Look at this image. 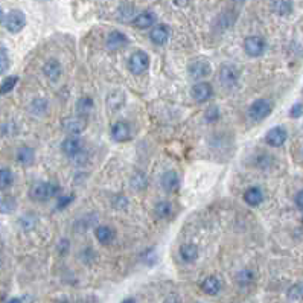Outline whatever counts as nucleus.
Returning a JSON list of instances; mask_svg holds the SVG:
<instances>
[{
    "mask_svg": "<svg viewBox=\"0 0 303 303\" xmlns=\"http://www.w3.org/2000/svg\"><path fill=\"white\" fill-rule=\"evenodd\" d=\"M3 19H5V14H3V9L0 8V23H3Z\"/></svg>",
    "mask_w": 303,
    "mask_h": 303,
    "instance_id": "obj_42",
    "label": "nucleus"
},
{
    "mask_svg": "<svg viewBox=\"0 0 303 303\" xmlns=\"http://www.w3.org/2000/svg\"><path fill=\"white\" fill-rule=\"evenodd\" d=\"M271 9L276 12L278 16H290V14L293 12V3L286 2V0H282V2H273Z\"/></svg>",
    "mask_w": 303,
    "mask_h": 303,
    "instance_id": "obj_27",
    "label": "nucleus"
},
{
    "mask_svg": "<svg viewBox=\"0 0 303 303\" xmlns=\"http://www.w3.org/2000/svg\"><path fill=\"white\" fill-rule=\"evenodd\" d=\"M239 78H241V73H239V69L235 66V64H230V63H226L219 67V75H218V79L219 82L226 87V89H233L238 86L239 82Z\"/></svg>",
    "mask_w": 303,
    "mask_h": 303,
    "instance_id": "obj_4",
    "label": "nucleus"
},
{
    "mask_svg": "<svg viewBox=\"0 0 303 303\" xmlns=\"http://www.w3.org/2000/svg\"><path fill=\"white\" fill-rule=\"evenodd\" d=\"M73 200H75V195H73V194H63V195H60L58 203H57V209L61 210V209L67 208V206L70 204Z\"/></svg>",
    "mask_w": 303,
    "mask_h": 303,
    "instance_id": "obj_35",
    "label": "nucleus"
},
{
    "mask_svg": "<svg viewBox=\"0 0 303 303\" xmlns=\"http://www.w3.org/2000/svg\"><path fill=\"white\" fill-rule=\"evenodd\" d=\"M178 253H180V257H182L183 262L192 264L198 259V247L195 244L187 242V244L180 245V250H178Z\"/></svg>",
    "mask_w": 303,
    "mask_h": 303,
    "instance_id": "obj_18",
    "label": "nucleus"
},
{
    "mask_svg": "<svg viewBox=\"0 0 303 303\" xmlns=\"http://www.w3.org/2000/svg\"><path fill=\"white\" fill-rule=\"evenodd\" d=\"M94 108V102L90 96H82V98L78 99L76 102V113L78 116H84L87 117V115Z\"/></svg>",
    "mask_w": 303,
    "mask_h": 303,
    "instance_id": "obj_25",
    "label": "nucleus"
},
{
    "mask_svg": "<svg viewBox=\"0 0 303 303\" xmlns=\"http://www.w3.org/2000/svg\"><path fill=\"white\" fill-rule=\"evenodd\" d=\"M201 290L206 294L215 296L219 293V290H221V282H219V279L216 276H208L201 282Z\"/></svg>",
    "mask_w": 303,
    "mask_h": 303,
    "instance_id": "obj_21",
    "label": "nucleus"
},
{
    "mask_svg": "<svg viewBox=\"0 0 303 303\" xmlns=\"http://www.w3.org/2000/svg\"><path fill=\"white\" fill-rule=\"evenodd\" d=\"M112 204H113V208H116V209H125L127 204H128V200H127V197H123V195H116L112 200Z\"/></svg>",
    "mask_w": 303,
    "mask_h": 303,
    "instance_id": "obj_38",
    "label": "nucleus"
},
{
    "mask_svg": "<svg viewBox=\"0 0 303 303\" xmlns=\"http://www.w3.org/2000/svg\"><path fill=\"white\" fill-rule=\"evenodd\" d=\"M123 104H125V93L120 92V90H115L108 94V98H107V105L110 110H119Z\"/></svg>",
    "mask_w": 303,
    "mask_h": 303,
    "instance_id": "obj_23",
    "label": "nucleus"
},
{
    "mask_svg": "<svg viewBox=\"0 0 303 303\" xmlns=\"http://www.w3.org/2000/svg\"><path fill=\"white\" fill-rule=\"evenodd\" d=\"M190 96L194 98V101L197 102H206V101H209L212 96H213V87L212 84H209V82H197V84L192 86L190 89Z\"/></svg>",
    "mask_w": 303,
    "mask_h": 303,
    "instance_id": "obj_12",
    "label": "nucleus"
},
{
    "mask_svg": "<svg viewBox=\"0 0 303 303\" xmlns=\"http://www.w3.org/2000/svg\"><path fill=\"white\" fill-rule=\"evenodd\" d=\"M273 108H274V104L270 99L260 98V99H256L252 102L247 113H249V117L253 122H262L273 113Z\"/></svg>",
    "mask_w": 303,
    "mask_h": 303,
    "instance_id": "obj_2",
    "label": "nucleus"
},
{
    "mask_svg": "<svg viewBox=\"0 0 303 303\" xmlns=\"http://www.w3.org/2000/svg\"><path fill=\"white\" fill-rule=\"evenodd\" d=\"M174 213L172 203L169 201H160L154 206V215L159 219H169Z\"/></svg>",
    "mask_w": 303,
    "mask_h": 303,
    "instance_id": "obj_22",
    "label": "nucleus"
},
{
    "mask_svg": "<svg viewBox=\"0 0 303 303\" xmlns=\"http://www.w3.org/2000/svg\"><path fill=\"white\" fill-rule=\"evenodd\" d=\"M148 69H149V55L143 50H136L128 60V70L136 76H140L145 72H148Z\"/></svg>",
    "mask_w": 303,
    "mask_h": 303,
    "instance_id": "obj_6",
    "label": "nucleus"
},
{
    "mask_svg": "<svg viewBox=\"0 0 303 303\" xmlns=\"http://www.w3.org/2000/svg\"><path fill=\"white\" fill-rule=\"evenodd\" d=\"M131 23L137 29H148V27H153L157 23V16L153 11H145V12L137 14L131 20Z\"/></svg>",
    "mask_w": 303,
    "mask_h": 303,
    "instance_id": "obj_14",
    "label": "nucleus"
},
{
    "mask_svg": "<svg viewBox=\"0 0 303 303\" xmlns=\"http://www.w3.org/2000/svg\"><path fill=\"white\" fill-rule=\"evenodd\" d=\"M12 182H14V175H12L11 169H8V168L0 169V189L5 190V189L11 187Z\"/></svg>",
    "mask_w": 303,
    "mask_h": 303,
    "instance_id": "obj_29",
    "label": "nucleus"
},
{
    "mask_svg": "<svg viewBox=\"0 0 303 303\" xmlns=\"http://www.w3.org/2000/svg\"><path fill=\"white\" fill-rule=\"evenodd\" d=\"M3 24L6 27V31L11 34H19L22 32L26 24H27V19L24 16V12L20 9H12L6 14V17L3 19Z\"/></svg>",
    "mask_w": 303,
    "mask_h": 303,
    "instance_id": "obj_5",
    "label": "nucleus"
},
{
    "mask_svg": "<svg viewBox=\"0 0 303 303\" xmlns=\"http://www.w3.org/2000/svg\"><path fill=\"white\" fill-rule=\"evenodd\" d=\"M236 279H238V283L241 286H249L255 280V273L250 268H244L238 273Z\"/></svg>",
    "mask_w": 303,
    "mask_h": 303,
    "instance_id": "obj_28",
    "label": "nucleus"
},
{
    "mask_svg": "<svg viewBox=\"0 0 303 303\" xmlns=\"http://www.w3.org/2000/svg\"><path fill=\"white\" fill-rule=\"evenodd\" d=\"M130 43L128 37L120 31H112L105 38V49L110 52H117Z\"/></svg>",
    "mask_w": 303,
    "mask_h": 303,
    "instance_id": "obj_11",
    "label": "nucleus"
},
{
    "mask_svg": "<svg viewBox=\"0 0 303 303\" xmlns=\"http://www.w3.org/2000/svg\"><path fill=\"white\" fill-rule=\"evenodd\" d=\"M11 67V61H9V55L6 49H0V75H5Z\"/></svg>",
    "mask_w": 303,
    "mask_h": 303,
    "instance_id": "obj_32",
    "label": "nucleus"
},
{
    "mask_svg": "<svg viewBox=\"0 0 303 303\" xmlns=\"http://www.w3.org/2000/svg\"><path fill=\"white\" fill-rule=\"evenodd\" d=\"M244 200H245L247 204L252 206V208H256V206H259L260 203L264 201V192L256 186L249 187L244 194Z\"/></svg>",
    "mask_w": 303,
    "mask_h": 303,
    "instance_id": "obj_20",
    "label": "nucleus"
},
{
    "mask_svg": "<svg viewBox=\"0 0 303 303\" xmlns=\"http://www.w3.org/2000/svg\"><path fill=\"white\" fill-rule=\"evenodd\" d=\"M120 17H123V19H134L136 17V9H134V6L133 5H122L120 6Z\"/></svg>",
    "mask_w": 303,
    "mask_h": 303,
    "instance_id": "obj_37",
    "label": "nucleus"
},
{
    "mask_svg": "<svg viewBox=\"0 0 303 303\" xmlns=\"http://www.w3.org/2000/svg\"><path fill=\"white\" fill-rule=\"evenodd\" d=\"M61 73H63V66H61V63H60L58 60L52 58V60H47V61L45 63V66H43V75H45L47 79L57 81V79L61 76Z\"/></svg>",
    "mask_w": 303,
    "mask_h": 303,
    "instance_id": "obj_17",
    "label": "nucleus"
},
{
    "mask_svg": "<svg viewBox=\"0 0 303 303\" xmlns=\"http://www.w3.org/2000/svg\"><path fill=\"white\" fill-rule=\"evenodd\" d=\"M94 236L101 244H108L115 238V230L108 226H99V227L94 229Z\"/></svg>",
    "mask_w": 303,
    "mask_h": 303,
    "instance_id": "obj_24",
    "label": "nucleus"
},
{
    "mask_svg": "<svg viewBox=\"0 0 303 303\" xmlns=\"http://www.w3.org/2000/svg\"><path fill=\"white\" fill-rule=\"evenodd\" d=\"M163 303H182V302H180V299H178V296H175V294H169L166 299H164Z\"/></svg>",
    "mask_w": 303,
    "mask_h": 303,
    "instance_id": "obj_41",
    "label": "nucleus"
},
{
    "mask_svg": "<svg viewBox=\"0 0 303 303\" xmlns=\"http://www.w3.org/2000/svg\"><path fill=\"white\" fill-rule=\"evenodd\" d=\"M122 303H136V300H133V299H125Z\"/></svg>",
    "mask_w": 303,
    "mask_h": 303,
    "instance_id": "obj_45",
    "label": "nucleus"
},
{
    "mask_svg": "<svg viewBox=\"0 0 303 303\" xmlns=\"http://www.w3.org/2000/svg\"><path fill=\"white\" fill-rule=\"evenodd\" d=\"M300 297H302V285L296 283L288 290V299H290L291 302H297V300H300Z\"/></svg>",
    "mask_w": 303,
    "mask_h": 303,
    "instance_id": "obj_36",
    "label": "nucleus"
},
{
    "mask_svg": "<svg viewBox=\"0 0 303 303\" xmlns=\"http://www.w3.org/2000/svg\"><path fill=\"white\" fill-rule=\"evenodd\" d=\"M16 159L22 166H31L35 162V151L31 146H22L17 149Z\"/></svg>",
    "mask_w": 303,
    "mask_h": 303,
    "instance_id": "obj_19",
    "label": "nucleus"
},
{
    "mask_svg": "<svg viewBox=\"0 0 303 303\" xmlns=\"http://www.w3.org/2000/svg\"><path fill=\"white\" fill-rule=\"evenodd\" d=\"M288 140V130L282 125L273 127L265 133V142L273 148H280Z\"/></svg>",
    "mask_w": 303,
    "mask_h": 303,
    "instance_id": "obj_10",
    "label": "nucleus"
},
{
    "mask_svg": "<svg viewBox=\"0 0 303 303\" xmlns=\"http://www.w3.org/2000/svg\"><path fill=\"white\" fill-rule=\"evenodd\" d=\"M265 49H267V45H265L262 37L252 35V37H247L244 40V50L252 58L262 57V55L265 53Z\"/></svg>",
    "mask_w": 303,
    "mask_h": 303,
    "instance_id": "obj_8",
    "label": "nucleus"
},
{
    "mask_svg": "<svg viewBox=\"0 0 303 303\" xmlns=\"http://www.w3.org/2000/svg\"><path fill=\"white\" fill-rule=\"evenodd\" d=\"M219 110H218V107H210V108H208L206 110V113H204V119H206V122H216L218 119H219Z\"/></svg>",
    "mask_w": 303,
    "mask_h": 303,
    "instance_id": "obj_34",
    "label": "nucleus"
},
{
    "mask_svg": "<svg viewBox=\"0 0 303 303\" xmlns=\"http://www.w3.org/2000/svg\"><path fill=\"white\" fill-rule=\"evenodd\" d=\"M14 209H16V201H14L12 198L0 200V212L2 213H11Z\"/></svg>",
    "mask_w": 303,
    "mask_h": 303,
    "instance_id": "obj_33",
    "label": "nucleus"
},
{
    "mask_svg": "<svg viewBox=\"0 0 303 303\" xmlns=\"http://www.w3.org/2000/svg\"><path fill=\"white\" fill-rule=\"evenodd\" d=\"M187 72L192 79H204L212 75V64L206 60H195L187 66Z\"/></svg>",
    "mask_w": 303,
    "mask_h": 303,
    "instance_id": "obj_9",
    "label": "nucleus"
},
{
    "mask_svg": "<svg viewBox=\"0 0 303 303\" xmlns=\"http://www.w3.org/2000/svg\"><path fill=\"white\" fill-rule=\"evenodd\" d=\"M294 204L300 212L303 210V192L302 190H299L297 194L294 195Z\"/></svg>",
    "mask_w": 303,
    "mask_h": 303,
    "instance_id": "obj_40",
    "label": "nucleus"
},
{
    "mask_svg": "<svg viewBox=\"0 0 303 303\" xmlns=\"http://www.w3.org/2000/svg\"><path fill=\"white\" fill-rule=\"evenodd\" d=\"M112 139L115 142H128L131 139V127L125 120H119L112 127Z\"/></svg>",
    "mask_w": 303,
    "mask_h": 303,
    "instance_id": "obj_13",
    "label": "nucleus"
},
{
    "mask_svg": "<svg viewBox=\"0 0 303 303\" xmlns=\"http://www.w3.org/2000/svg\"><path fill=\"white\" fill-rule=\"evenodd\" d=\"M87 117L84 116H67L63 119L61 122V127L63 130L69 134V136H73V137H78L81 133H84L86 128H87Z\"/></svg>",
    "mask_w": 303,
    "mask_h": 303,
    "instance_id": "obj_7",
    "label": "nucleus"
},
{
    "mask_svg": "<svg viewBox=\"0 0 303 303\" xmlns=\"http://www.w3.org/2000/svg\"><path fill=\"white\" fill-rule=\"evenodd\" d=\"M302 112H303L302 102H297V104H294V105L290 108V117H293V119H300V117H302Z\"/></svg>",
    "mask_w": 303,
    "mask_h": 303,
    "instance_id": "obj_39",
    "label": "nucleus"
},
{
    "mask_svg": "<svg viewBox=\"0 0 303 303\" xmlns=\"http://www.w3.org/2000/svg\"><path fill=\"white\" fill-rule=\"evenodd\" d=\"M61 149L70 160H79L86 154L84 142H82L79 137H73V136L66 137V139L63 140V143H61Z\"/></svg>",
    "mask_w": 303,
    "mask_h": 303,
    "instance_id": "obj_3",
    "label": "nucleus"
},
{
    "mask_svg": "<svg viewBox=\"0 0 303 303\" xmlns=\"http://www.w3.org/2000/svg\"><path fill=\"white\" fill-rule=\"evenodd\" d=\"M175 5H180V6H187V2H175Z\"/></svg>",
    "mask_w": 303,
    "mask_h": 303,
    "instance_id": "obj_44",
    "label": "nucleus"
},
{
    "mask_svg": "<svg viewBox=\"0 0 303 303\" xmlns=\"http://www.w3.org/2000/svg\"><path fill=\"white\" fill-rule=\"evenodd\" d=\"M19 82V76H8L3 79L2 86H0V94H8L9 92L14 90V87L17 86Z\"/></svg>",
    "mask_w": 303,
    "mask_h": 303,
    "instance_id": "obj_30",
    "label": "nucleus"
},
{
    "mask_svg": "<svg viewBox=\"0 0 303 303\" xmlns=\"http://www.w3.org/2000/svg\"><path fill=\"white\" fill-rule=\"evenodd\" d=\"M171 38V31L168 26L164 24H157L154 26L153 29L149 32V40L153 41L154 45L157 46H162V45H166Z\"/></svg>",
    "mask_w": 303,
    "mask_h": 303,
    "instance_id": "obj_15",
    "label": "nucleus"
},
{
    "mask_svg": "<svg viewBox=\"0 0 303 303\" xmlns=\"http://www.w3.org/2000/svg\"><path fill=\"white\" fill-rule=\"evenodd\" d=\"M60 186L53 182H37L29 189V197L34 201H47L60 195Z\"/></svg>",
    "mask_w": 303,
    "mask_h": 303,
    "instance_id": "obj_1",
    "label": "nucleus"
},
{
    "mask_svg": "<svg viewBox=\"0 0 303 303\" xmlns=\"http://www.w3.org/2000/svg\"><path fill=\"white\" fill-rule=\"evenodd\" d=\"M8 303H22V300H20V299H17V297H16V299H11V300H9V302H8Z\"/></svg>",
    "mask_w": 303,
    "mask_h": 303,
    "instance_id": "obj_43",
    "label": "nucleus"
},
{
    "mask_svg": "<svg viewBox=\"0 0 303 303\" xmlns=\"http://www.w3.org/2000/svg\"><path fill=\"white\" fill-rule=\"evenodd\" d=\"M160 185L166 192H175L180 187V177L175 171H166L160 178Z\"/></svg>",
    "mask_w": 303,
    "mask_h": 303,
    "instance_id": "obj_16",
    "label": "nucleus"
},
{
    "mask_svg": "<svg viewBox=\"0 0 303 303\" xmlns=\"http://www.w3.org/2000/svg\"><path fill=\"white\" fill-rule=\"evenodd\" d=\"M46 110H47V102H46V99H43V98H38V99H34L32 101V104H31V112L34 113V115H43V113H46Z\"/></svg>",
    "mask_w": 303,
    "mask_h": 303,
    "instance_id": "obj_31",
    "label": "nucleus"
},
{
    "mask_svg": "<svg viewBox=\"0 0 303 303\" xmlns=\"http://www.w3.org/2000/svg\"><path fill=\"white\" fill-rule=\"evenodd\" d=\"M148 185H149L148 177H146L143 172H136V174H133L131 178H130V186H131L134 190H143V189L148 187Z\"/></svg>",
    "mask_w": 303,
    "mask_h": 303,
    "instance_id": "obj_26",
    "label": "nucleus"
}]
</instances>
